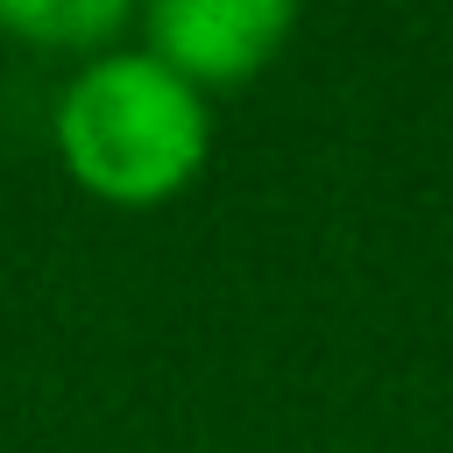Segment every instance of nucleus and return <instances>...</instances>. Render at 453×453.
Returning <instances> with one entry per match:
<instances>
[{"instance_id": "nucleus-1", "label": "nucleus", "mask_w": 453, "mask_h": 453, "mask_svg": "<svg viewBox=\"0 0 453 453\" xmlns=\"http://www.w3.org/2000/svg\"><path fill=\"white\" fill-rule=\"evenodd\" d=\"M64 170L113 205H156L184 191L212 149L198 85H184L149 50H99L57 99Z\"/></svg>"}, {"instance_id": "nucleus-3", "label": "nucleus", "mask_w": 453, "mask_h": 453, "mask_svg": "<svg viewBox=\"0 0 453 453\" xmlns=\"http://www.w3.org/2000/svg\"><path fill=\"white\" fill-rule=\"evenodd\" d=\"M0 28L35 42V50H85V57H99L127 28V7L120 0H0Z\"/></svg>"}, {"instance_id": "nucleus-2", "label": "nucleus", "mask_w": 453, "mask_h": 453, "mask_svg": "<svg viewBox=\"0 0 453 453\" xmlns=\"http://www.w3.org/2000/svg\"><path fill=\"white\" fill-rule=\"evenodd\" d=\"M290 28L297 14L283 0H156L142 14V50L184 85H241L283 50Z\"/></svg>"}]
</instances>
